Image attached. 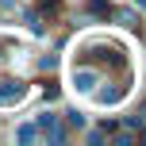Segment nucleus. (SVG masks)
<instances>
[{
    "mask_svg": "<svg viewBox=\"0 0 146 146\" xmlns=\"http://www.w3.org/2000/svg\"><path fill=\"white\" fill-rule=\"evenodd\" d=\"M104 135H108V127H104V131H92V135H88V142H92V146H100V142H104Z\"/></svg>",
    "mask_w": 146,
    "mask_h": 146,
    "instance_id": "obj_11",
    "label": "nucleus"
},
{
    "mask_svg": "<svg viewBox=\"0 0 146 146\" xmlns=\"http://www.w3.org/2000/svg\"><path fill=\"white\" fill-rule=\"evenodd\" d=\"M23 96H27V85H23V81H12V77L0 81V108H8V104H19Z\"/></svg>",
    "mask_w": 146,
    "mask_h": 146,
    "instance_id": "obj_1",
    "label": "nucleus"
},
{
    "mask_svg": "<svg viewBox=\"0 0 146 146\" xmlns=\"http://www.w3.org/2000/svg\"><path fill=\"white\" fill-rule=\"evenodd\" d=\"M96 81H100V73H96V69H85V66H81V69H73V85H77L81 92H92V88H96Z\"/></svg>",
    "mask_w": 146,
    "mask_h": 146,
    "instance_id": "obj_2",
    "label": "nucleus"
},
{
    "mask_svg": "<svg viewBox=\"0 0 146 146\" xmlns=\"http://www.w3.org/2000/svg\"><path fill=\"white\" fill-rule=\"evenodd\" d=\"M35 135H38L35 127H31V123H23L19 131H15V139H19V142H35Z\"/></svg>",
    "mask_w": 146,
    "mask_h": 146,
    "instance_id": "obj_6",
    "label": "nucleus"
},
{
    "mask_svg": "<svg viewBox=\"0 0 146 146\" xmlns=\"http://www.w3.org/2000/svg\"><path fill=\"white\" fill-rule=\"evenodd\" d=\"M115 19H119V23H127V27H131V23H135V12H115Z\"/></svg>",
    "mask_w": 146,
    "mask_h": 146,
    "instance_id": "obj_10",
    "label": "nucleus"
},
{
    "mask_svg": "<svg viewBox=\"0 0 146 146\" xmlns=\"http://www.w3.org/2000/svg\"><path fill=\"white\" fill-rule=\"evenodd\" d=\"M38 8H42V12H58L62 0H38Z\"/></svg>",
    "mask_w": 146,
    "mask_h": 146,
    "instance_id": "obj_9",
    "label": "nucleus"
},
{
    "mask_svg": "<svg viewBox=\"0 0 146 146\" xmlns=\"http://www.w3.org/2000/svg\"><path fill=\"white\" fill-rule=\"evenodd\" d=\"M135 4H139V8H146V0H135Z\"/></svg>",
    "mask_w": 146,
    "mask_h": 146,
    "instance_id": "obj_12",
    "label": "nucleus"
},
{
    "mask_svg": "<svg viewBox=\"0 0 146 146\" xmlns=\"http://www.w3.org/2000/svg\"><path fill=\"white\" fill-rule=\"evenodd\" d=\"M38 69H46V73H50V69H58V54H46V58L38 62Z\"/></svg>",
    "mask_w": 146,
    "mask_h": 146,
    "instance_id": "obj_7",
    "label": "nucleus"
},
{
    "mask_svg": "<svg viewBox=\"0 0 146 146\" xmlns=\"http://www.w3.org/2000/svg\"><path fill=\"white\" fill-rule=\"evenodd\" d=\"M92 92H96V88H92ZM123 92H127V88H100L96 100H100V104H115V100H123Z\"/></svg>",
    "mask_w": 146,
    "mask_h": 146,
    "instance_id": "obj_3",
    "label": "nucleus"
},
{
    "mask_svg": "<svg viewBox=\"0 0 146 146\" xmlns=\"http://www.w3.org/2000/svg\"><path fill=\"white\" fill-rule=\"evenodd\" d=\"M66 123H69V127H77V131H81V127H85V111L69 108V111H66Z\"/></svg>",
    "mask_w": 146,
    "mask_h": 146,
    "instance_id": "obj_5",
    "label": "nucleus"
},
{
    "mask_svg": "<svg viewBox=\"0 0 146 146\" xmlns=\"http://www.w3.org/2000/svg\"><path fill=\"white\" fill-rule=\"evenodd\" d=\"M38 127H42V131H54L58 123H54V115H50V111H42V115H38Z\"/></svg>",
    "mask_w": 146,
    "mask_h": 146,
    "instance_id": "obj_8",
    "label": "nucleus"
},
{
    "mask_svg": "<svg viewBox=\"0 0 146 146\" xmlns=\"http://www.w3.org/2000/svg\"><path fill=\"white\" fill-rule=\"evenodd\" d=\"M85 12H88V15H104V19H108V15H111V4H108V0H88Z\"/></svg>",
    "mask_w": 146,
    "mask_h": 146,
    "instance_id": "obj_4",
    "label": "nucleus"
}]
</instances>
